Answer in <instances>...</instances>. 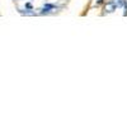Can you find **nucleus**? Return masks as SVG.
<instances>
[{"instance_id":"7ed1b4c3","label":"nucleus","mask_w":127,"mask_h":127,"mask_svg":"<svg viewBox=\"0 0 127 127\" xmlns=\"http://www.w3.org/2000/svg\"><path fill=\"white\" fill-rule=\"evenodd\" d=\"M100 4H103V0H98V1H97V4H95V5H97V6H99Z\"/></svg>"},{"instance_id":"f257e3e1","label":"nucleus","mask_w":127,"mask_h":127,"mask_svg":"<svg viewBox=\"0 0 127 127\" xmlns=\"http://www.w3.org/2000/svg\"><path fill=\"white\" fill-rule=\"evenodd\" d=\"M56 9H57V6L55 4H45L41 9V14H48L51 12H54V10H56Z\"/></svg>"},{"instance_id":"f03ea898","label":"nucleus","mask_w":127,"mask_h":127,"mask_svg":"<svg viewBox=\"0 0 127 127\" xmlns=\"http://www.w3.org/2000/svg\"><path fill=\"white\" fill-rule=\"evenodd\" d=\"M116 9H117V5H116L114 0H111V1H108L107 4H105V6H104L105 13H113Z\"/></svg>"},{"instance_id":"20e7f679","label":"nucleus","mask_w":127,"mask_h":127,"mask_svg":"<svg viewBox=\"0 0 127 127\" xmlns=\"http://www.w3.org/2000/svg\"><path fill=\"white\" fill-rule=\"evenodd\" d=\"M126 5H127V1H126Z\"/></svg>"}]
</instances>
